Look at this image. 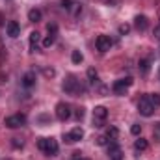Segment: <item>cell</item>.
<instances>
[{
	"mask_svg": "<svg viewBox=\"0 0 160 160\" xmlns=\"http://www.w3.org/2000/svg\"><path fill=\"white\" fill-rule=\"evenodd\" d=\"M80 11H82V6H80L78 2H73V4H71V8H69V13H73V15H78Z\"/></svg>",
	"mask_w": 160,
	"mask_h": 160,
	"instance_id": "603a6c76",
	"label": "cell"
},
{
	"mask_svg": "<svg viewBox=\"0 0 160 160\" xmlns=\"http://www.w3.org/2000/svg\"><path fill=\"white\" fill-rule=\"evenodd\" d=\"M138 112H140L143 118H151V116L155 114V106L151 104V101H149L147 95L140 99V102H138Z\"/></svg>",
	"mask_w": 160,
	"mask_h": 160,
	"instance_id": "3957f363",
	"label": "cell"
},
{
	"mask_svg": "<svg viewBox=\"0 0 160 160\" xmlns=\"http://www.w3.org/2000/svg\"><path fill=\"white\" fill-rule=\"evenodd\" d=\"M54 39H56V36H52V34H48L45 39H43V47L45 48H48V47H52L54 45Z\"/></svg>",
	"mask_w": 160,
	"mask_h": 160,
	"instance_id": "7402d4cb",
	"label": "cell"
},
{
	"mask_svg": "<svg viewBox=\"0 0 160 160\" xmlns=\"http://www.w3.org/2000/svg\"><path fill=\"white\" fill-rule=\"evenodd\" d=\"M47 30H48V34L56 36V30H58V28H56V24H48V26H47Z\"/></svg>",
	"mask_w": 160,
	"mask_h": 160,
	"instance_id": "f1b7e54d",
	"label": "cell"
},
{
	"mask_svg": "<svg viewBox=\"0 0 160 160\" xmlns=\"http://www.w3.org/2000/svg\"><path fill=\"white\" fill-rule=\"evenodd\" d=\"M108 143V138L106 136H99L97 138V145H106Z\"/></svg>",
	"mask_w": 160,
	"mask_h": 160,
	"instance_id": "4316f807",
	"label": "cell"
},
{
	"mask_svg": "<svg viewBox=\"0 0 160 160\" xmlns=\"http://www.w3.org/2000/svg\"><path fill=\"white\" fill-rule=\"evenodd\" d=\"M138 69H140V73H142V75H147V73H149V69H151V62H149V60H140Z\"/></svg>",
	"mask_w": 160,
	"mask_h": 160,
	"instance_id": "2e32d148",
	"label": "cell"
},
{
	"mask_svg": "<svg viewBox=\"0 0 160 160\" xmlns=\"http://www.w3.org/2000/svg\"><path fill=\"white\" fill-rule=\"evenodd\" d=\"M56 118L60 121H67L71 118V108H69V104H65V102H58L56 104Z\"/></svg>",
	"mask_w": 160,
	"mask_h": 160,
	"instance_id": "52a82bcc",
	"label": "cell"
},
{
	"mask_svg": "<svg viewBox=\"0 0 160 160\" xmlns=\"http://www.w3.org/2000/svg\"><path fill=\"white\" fill-rule=\"evenodd\" d=\"M6 32H8V36L9 38H19L21 36V26H19V22L17 21H9L8 24H6Z\"/></svg>",
	"mask_w": 160,
	"mask_h": 160,
	"instance_id": "30bf717a",
	"label": "cell"
},
{
	"mask_svg": "<svg viewBox=\"0 0 160 160\" xmlns=\"http://www.w3.org/2000/svg\"><path fill=\"white\" fill-rule=\"evenodd\" d=\"M153 36H155L157 39H160V24H158V26H155V30H153Z\"/></svg>",
	"mask_w": 160,
	"mask_h": 160,
	"instance_id": "f546056e",
	"label": "cell"
},
{
	"mask_svg": "<svg viewBox=\"0 0 160 160\" xmlns=\"http://www.w3.org/2000/svg\"><path fill=\"white\" fill-rule=\"evenodd\" d=\"M95 47H97L99 52H108V50L112 48V39H110L108 36H99V38L95 39Z\"/></svg>",
	"mask_w": 160,
	"mask_h": 160,
	"instance_id": "ba28073f",
	"label": "cell"
},
{
	"mask_svg": "<svg viewBox=\"0 0 160 160\" xmlns=\"http://www.w3.org/2000/svg\"><path fill=\"white\" fill-rule=\"evenodd\" d=\"M24 123H26V116H24V114L9 116V118H6V121H4V125H6L8 128H19V127H22Z\"/></svg>",
	"mask_w": 160,
	"mask_h": 160,
	"instance_id": "8992f818",
	"label": "cell"
},
{
	"mask_svg": "<svg viewBox=\"0 0 160 160\" xmlns=\"http://www.w3.org/2000/svg\"><path fill=\"white\" fill-rule=\"evenodd\" d=\"M38 147H39V151H43L45 155H50V157H54L58 153V142L52 138H41L38 142Z\"/></svg>",
	"mask_w": 160,
	"mask_h": 160,
	"instance_id": "6da1fadb",
	"label": "cell"
},
{
	"mask_svg": "<svg viewBox=\"0 0 160 160\" xmlns=\"http://www.w3.org/2000/svg\"><path fill=\"white\" fill-rule=\"evenodd\" d=\"M13 145L15 147H22V142H19V138H13Z\"/></svg>",
	"mask_w": 160,
	"mask_h": 160,
	"instance_id": "4dcf8cb0",
	"label": "cell"
},
{
	"mask_svg": "<svg viewBox=\"0 0 160 160\" xmlns=\"http://www.w3.org/2000/svg\"><path fill=\"white\" fill-rule=\"evenodd\" d=\"M118 30H119V34H121V36H127V34L130 32V24H121V26L118 28Z\"/></svg>",
	"mask_w": 160,
	"mask_h": 160,
	"instance_id": "cb8c5ba5",
	"label": "cell"
},
{
	"mask_svg": "<svg viewBox=\"0 0 160 160\" xmlns=\"http://www.w3.org/2000/svg\"><path fill=\"white\" fill-rule=\"evenodd\" d=\"M132 82H134V80L130 78V77L116 80V82L112 84V91H114L116 95H125V93H127V89H128V88L132 86Z\"/></svg>",
	"mask_w": 160,
	"mask_h": 160,
	"instance_id": "7a4b0ae2",
	"label": "cell"
},
{
	"mask_svg": "<svg viewBox=\"0 0 160 160\" xmlns=\"http://www.w3.org/2000/svg\"><path fill=\"white\" fill-rule=\"evenodd\" d=\"M62 88H63V91L69 93V95H77V93L80 91V84H78V80L75 78V77H67V78L63 80Z\"/></svg>",
	"mask_w": 160,
	"mask_h": 160,
	"instance_id": "5b68a950",
	"label": "cell"
},
{
	"mask_svg": "<svg viewBox=\"0 0 160 160\" xmlns=\"http://www.w3.org/2000/svg\"><path fill=\"white\" fill-rule=\"evenodd\" d=\"M108 157H110V160H123V151L118 143L108 145Z\"/></svg>",
	"mask_w": 160,
	"mask_h": 160,
	"instance_id": "8fae6325",
	"label": "cell"
},
{
	"mask_svg": "<svg viewBox=\"0 0 160 160\" xmlns=\"http://www.w3.org/2000/svg\"><path fill=\"white\" fill-rule=\"evenodd\" d=\"M88 78H89V82H91V84H97L99 75H97V71H95L93 67H89V69H88Z\"/></svg>",
	"mask_w": 160,
	"mask_h": 160,
	"instance_id": "44dd1931",
	"label": "cell"
},
{
	"mask_svg": "<svg viewBox=\"0 0 160 160\" xmlns=\"http://www.w3.org/2000/svg\"><path fill=\"white\" fill-rule=\"evenodd\" d=\"M134 149H136V151H145V149H147V140L138 138V140L134 142Z\"/></svg>",
	"mask_w": 160,
	"mask_h": 160,
	"instance_id": "e0dca14e",
	"label": "cell"
},
{
	"mask_svg": "<svg viewBox=\"0 0 160 160\" xmlns=\"http://www.w3.org/2000/svg\"><path fill=\"white\" fill-rule=\"evenodd\" d=\"M82 60H84L82 52H80V50H73V54H71V62L78 65V63H82Z\"/></svg>",
	"mask_w": 160,
	"mask_h": 160,
	"instance_id": "d6986e66",
	"label": "cell"
},
{
	"mask_svg": "<svg viewBox=\"0 0 160 160\" xmlns=\"http://www.w3.org/2000/svg\"><path fill=\"white\" fill-rule=\"evenodd\" d=\"M60 4H62V8H63V9H67V11H69V8H71V4H73V0H62Z\"/></svg>",
	"mask_w": 160,
	"mask_h": 160,
	"instance_id": "83f0119b",
	"label": "cell"
},
{
	"mask_svg": "<svg viewBox=\"0 0 160 160\" xmlns=\"http://www.w3.org/2000/svg\"><path fill=\"white\" fill-rule=\"evenodd\" d=\"M147 26H149V22H147V17L145 15H136L134 17V28L138 32H145Z\"/></svg>",
	"mask_w": 160,
	"mask_h": 160,
	"instance_id": "7c38bea8",
	"label": "cell"
},
{
	"mask_svg": "<svg viewBox=\"0 0 160 160\" xmlns=\"http://www.w3.org/2000/svg\"><path fill=\"white\" fill-rule=\"evenodd\" d=\"M36 84V73L34 71H28L24 77H22V86H26V88H32Z\"/></svg>",
	"mask_w": 160,
	"mask_h": 160,
	"instance_id": "5bb4252c",
	"label": "cell"
},
{
	"mask_svg": "<svg viewBox=\"0 0 160 160\" xmlns=\"http://www.w3.org/2000/svg\"><path fill=\"white\" fill-rule=\"evenodd\" d=\"M82 118H84V110L78 108V110H77V119H82Z\"/></svg>",
	"mask_w": 160,
	"mask_h": 160,
	"instance_id": "1f68e13d",
	"label": "cell"
},
{
	"mask_svg": "<svg viewBox=\"0 0 160 160\" xmlns=\"http://www.w3.org/2000/svg\"><path fill=\"white\" fill-rule=\"evenodd\" d=\"M39 41H41L39 32H32V34H30V52H36V50H38Z\"/></svg>",
	"mask_w": 160,
	"mask_h": 160,
	"instance_id": "4fadbf2b",
	"label": "cell"
},
{
	"mask_svg": "<svg viewBox=\"0 0 160 160\" xmlns=\"http://www.w3.org/2000/svg\"><path fill=\"white\" fill-rule=\"evenodd\" d=\"M130 132H132L134 136H140V132H142V125H138V123L132 125V127H130Z\"/></svg>",
	"mask_w": 160,
	"mask_h": 160,
	"instance_id": "484cf974",
	"label": "cell"
},
{
	"mask_svg": "<svg viewBox=\"0 0 160 160\" xmlns=\"http://www.w3.org/2000/svg\"><path fill=\"white\" fill-rule=\"evenodd\" d=\"M43 75H45L47 78H52V77L56 75V71H54L52 67H47V69H43Z\"/></svg>",
	"mask_w": 160,
	"mask_h": 160,
	"instance_id": "d4e9b609",
	"label": "cell"
},
{
	"mask_svg": "<svg viewBox=\"0 0 160 160\" xmlns=\"http://www.w3.org/2000/svg\"><path fill=\"white\" fill-rule=\"evenodd\" d=\"M106 118H108V110H106L104 106H95V110H93V125H95L97 128L104 127Z\"/></svg>",
	"mask_w": 160,
	"mask_h": 160,
	"instance_id": "277c9868",
	"label": "cell"
},
{
	"mask_svg": "<svg viewBox=\"0 0 160 160\" xmlns=\"http://www.w3.org/2000/svg\"><path fill=\"white\" fill-rule=\"evenodd\" d=\"M75 160H89V158H82V157H77Z\"/></svg>",
	"mask_w": 160,
	"mask_h": 160,
	"instance_id": "d6a6232c",
	"label": "cell"
},
{
	"mask_svg": "<svg viewBox=\"0 0 160 160\" xmlns=\"http://www.w3.org/2000/svg\"><path fill=\"white\" fill-rule=\"evenodd\" d=\"M82 138H84V130H82L80 127H75L69 134H65V142H67V143H77Z\"/></svg>",
	"mask_w": 160,
	"mask_h": 160,
	"instance_id": "9c48e42d",
	"label": "cell"
},
{
	"mask_svg": "<svg viewBox=\"0 0 160 160\" xmlns=\"http://www.w3.org/2000/svg\"><path fill=\"white\" fill-rule=\"evenodd\" d=\"M118 136H119V130H118L116 127H110V128L106 130V138H108V140H118Z\"/></svg>",
	"mask_w": 160,
	"mask_h": 160,
	"instance_id": "ac0fdd59",
	"label": "cell"
},
{
	"mask_svg": "<svg viewBox=\"0 0 160 160\" xmlns=\"http://www.w3.org/2000/svg\"><path fill=\"white\" fill-rule=\"evenodd\" d=\"M147 97H149L151 104H153L155 108H158L160 106V93H151V95H147Z\"/></svg>",
	"mask_w": 160,
	"mask_h": 160,
	"instance_id": "ffe728a7",
	"label": "cell"
},
{
	"mask_svg": "<svg viewBox=\"0 0 160 160\" xmlns=\"http://www.w3.org/2000/svg\"><path fill=\"white\" fill-rule=\"evenodd\" d=\"M28 21H30V22H39L41 21V11L39 9H36V8L30 9V11H28Z\"/></svg>",
	"mask_w": 160,
	"mask_h": 160,
	"instance_id": "9a60e30c",
	"label": "cell"
}]
</instances>
